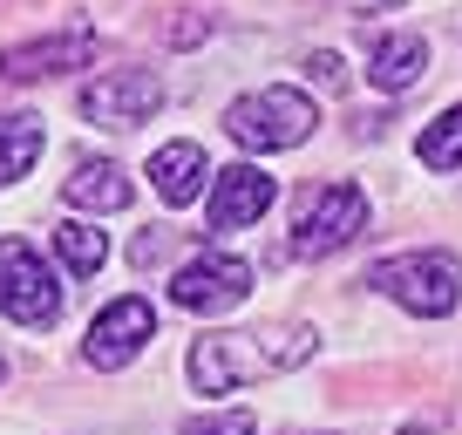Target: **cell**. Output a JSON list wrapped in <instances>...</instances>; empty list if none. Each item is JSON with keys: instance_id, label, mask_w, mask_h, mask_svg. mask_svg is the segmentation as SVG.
Wrapping results in <instances>:
<instances>
[{"instance_id": "16", "label": "cell", "mask_w": 462, "mask_h": 435, "mask_svg": "<svg viewBox=\"0 0 462 435\" xmlns=\"http://www.w3.org/2000/svg\"><path fill=\"white\" fill-rule=\"evenodd\" d=\"M415 157L429 163V171H462V102H448L442 116L415 136Z\"/></svg>"}, {"instance_id": "5", "label": "cell", "mask_w": 462, "mask_h": 435, "mask_svg": "<svg viewBox=\"0 0 462 435\" xmlns=\"http://www.w3.org/2000/svg\"><path fill=\"white\" fill-rule=\"evenodd\" d=\"M367 225V198L361 184H319L300 198V211H292V259H327V252L354 245Z\"/></svg>"}, {"instance_id": "12", "label": "cell", "mask_w": 462, "mask_h": 435, "mask_svg": "<svg viewBox=\"0 0 462 435\" xmlns=\"http://www.w3.org/2000/svg\"><path fill=\"white\" fill-rule=\"evenodd\" d=\"M61 198L75 211H123L130 204V171L109 157H75V171L61 177Z\"/></svg>"}, {"instance_id": "18", "label": "cell", "mask_w": 462, "mask_h": 435, "mask_svg": "<svg viewBox=\"0 0 462 435\" xmlns=\"http://www.w3.org/2000/svg\"><path fill=\"white\" fill-rule=\"evenodd\" d=\"M306 69H313V82H319V88H346V61H340V55H313Z\"/></svg>"}, {"instance_id": "17", "label": "cell", "mask_w": 462, "mask_h": 435, "mask_svg": "<svg viewBox=\"0 0 462 435\" xmlns=\"http://www.w3.org/2000/svg\"><path fill=\"white\" fill-rule=\"evenodd\" d=\"M177 435H259V421L245 408H225V415H204V421H184Z\"/></svg>"}, {"instance_id": "15", "label": "cell", "mask_w": 462, "mask_h": 435, "mask_svg": "<svg viewBox=\"0 0 462 435\" xmlns=\"http://www.w3.org/2000/svg\"><path fill=\"white\" fill-rule=\"evenodd\" d=\"M55 259L69 265L75 279H96L102 259H109V238H102L88 218H69V225H55Z\"/></svg>"}, {"instance_id": "9", "label": "cell", "mask_w": 462, "mask_h": 435, "mask_svg": "<svg viewBox=\"0 0 462 435\" xmlns=\"http://www.w3.org/2000/svg\"><path fill=\"white\" fill-rule=\"evenodd\" d=\"M88 61H96V34H88V28L42 34V42H14V48H0V82H42V75L88 69Z\"/></svg>"}, {"instance_id": "10", "label": "cell", "mask_w": 462, "mask_h": 435, "mask_svg": "<svg viewBox=\"0 0 462 435\" xmlns=\"http://www.w3.org/2000/svg\"><path fill=\"white\" fill-rule=\"evenodd\" d=\"M279 184L259 171V163H231V171L211 177V232H245L273 211Z\"/></svg>"}, {"instance_id": "7", "label": "cell", "mask_w": 462, "mask_h": 435, "mask_svg": "<svg viewBox=\"0 0 462 435\" xmlns=\"http://www.w3.org/2000/svg\"><path fill=\"white\" fill-rule=\"evenodd\" d=\"M252 292V265L238 252H198V259L177 265L171 279V300L184 313H231V306Z\"/></svg>"}, {"instance_id": "13", "label": "cell", "mask_w": 462, "mask_h": 435, "mask_svg": "<svg viewBox=\"0 0 462 435\" xmlns=\"http://www.w3.org/2000/svg\"><path fill=\"white\" fill-rule=\"evenodd\" d=\"M374 88H388V96H402V88H415L421 75H429V42L421 34H381L374 42Z\"/></svg>"}, {"instance_id": "1", "label": "cell", "mask_w": 462, "mask_h": 435, "mask_svg": "<svg viewBox=\"0 0 462 435\" xmlns=\"http://www.w3.org/2000/svg\"><path fill=\"white\" fill-rule=\"evenodd\" d=\"M313 327H265V334H204L190 340V388L198 394H231L259 375H279V367H300L313 354Z\"/></svg>"}, {"instance_id": "8", "label": "cell", "mask_w": 462, "mask_h": 435, "mask_svg": "<svg viewBox=\"0 0 462 435\" xmlns=\"http://www.w3.org/2000/svg\"><path fill=\"white\" fill-rule=\"evenodd\" d=\"M150 334H157V313H150V300H136V292H123V300H109L96 319H88V340H82V361L88 367H130L136 354L150 347Z\"/></svg>"}, {"instance_id": "19", "label": "cell", "mask_w": 462, "mask_h": 435, "mask_svg": "<svg viewBox=\"0 0 462 435\" xmlns=\"http://www.w3.org/2000/svg\"><path fill=\"white\" fill-rule=\"evenodd\" d=\"M354 14H374V7H408V0H346Z\"/></svg>"}, {"instance_id": "2", "label": "cell", "mask_w": 462, "mask_h": 435, "mask_svg": "<svg viewBox=\"0 0 462 435\" xmlns=\"http://www.w3.org/2000/svg\"><path fill=\"white\" fill-rule=\"evenodd\" d=\"M313 96L292 82H273V88H252V96H238L225 109V130L238 150H292L313 136Z\"/></svg>"}, {"instance_id": "14", "label": "cell", "mask_w": 462, "mask_h": 435, "mask_svg": "<svg viewBox=\"0 0 462 435\" xmlns=\"http://www.w3.org/2000/svg\"><path fill=\"white\" fill-rule=\"evenodd\" d=\"M42 116H28V109H0V184H14V177L34 171V157H42Z\"/></svg>"}, {"instance_id": "4", "label": "cell", "mask_w": 462, "mask_h": 435, "mask_svg": "<svg viewBox=\"0 0 462 435\" xmlns=\"http://www.w3.org/2000/svg\"><path fill=\"white\" fill-rule=\"evenodd\" d=\"M0 313L34 334L61 319V279L28 238H0Z\"/></svg>"}, {"instance_id": "6", "label": "cell", "mask_w": 462, "mask_h": 435, "mask_svg": "<svg viewBox=\"0 0 462 435\" xmlns=\"http://www.w3.org/2000/svg\"><path fill=\"white\" fill-rule=\"evenodd\" d=\"M157 109H163V82L150 69H102L82 88V116L96 130H143Z\"/></svg>"}, {"instance_id": "20", "label": "cell", "mask_w": 462, "mask_h": 435, "mask_svg": "<svg viewBox=\"0 0 462 435\" xmlns=\"http://www.w3.org/2000/svg\"><path fill=\"white\" fill-rule=\"evenodd\" d=\"M286 435H292V429H286Z\"/></svg>"}, {"instance_id": "11", "label": "cell", "mask_w": 462, "mask_h": 435, "mask_svg": "<svg viewBox=\"0 0 462 435\" xmlns=\"http://www.w3.org/2000/svg\"><path fill=\"white\" fill-rule=\"evenodd\" d=\"M211 177L217 171L204 163V150L190 143V136H184V143H163L157 157H150V184H157L163 204H198L204 190H211Z\"/></svg>"}, {"instance_id": "3", "label": "cell", "mask_w": 462, "mask_h": 435, "mask_svg": "<svg viewBox=\"0 0 462 435\" xmlns=\"http://www.w3.org/2000/svg\"><path fill=\"white\" fill-rule=\"evenodd\" d=\"M374 286L388 292V300H402L415 319H442V313H456V300H462V259L442 252V245L402 252V259L374 265Z\"/></svg>"}]
</instances>
